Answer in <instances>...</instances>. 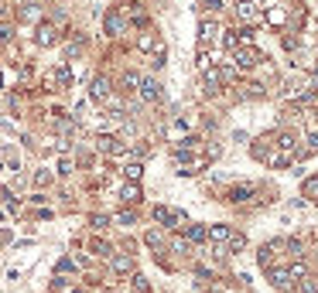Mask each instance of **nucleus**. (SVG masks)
<instances>
[{"label":"nucleus","instance_id":"1a4fd4ad","mask_svg":"<svg viewBox=\"0 0 318 293\" xmlns=\"http://www.w3.org/2000/svg\"><path fill=\"white\" fill-rule=\"evenodd\" d=\"M154 221H161V225H178V221H181V212H171V208L158 205V208H154Z\"/></svg>","mask_w":318,"mask_h":293},{"label":"nucleus","instance_id":"6e6552de","mask_svg":"<svg viewBox=\"0 0 318 293\" xmlns=\"http://www.w3.org/2000/svg\"><path fill=\"white\" fill-rule=\"evenodd\" d=\"M103 24H106V34H113V38H116V34H123V27H127V21H123V17H120L116 10H110Z\"/></svg>","mask_w":318,"mask_h":293},{"label":"nucleus","instance_id":"f8f14e48","mask_svg":"<svg viewBox=\"0 0 318 293\" xmlns=\"http://www.w3.org/2000/svg\"><path fill=\"white\" fill-rule=\"evenodd\" d=\"M230 225H212V228H205V239H212V242H230Z\"/></svg>","mask_w":318,"mask_h":293},{"label":"nucleus","instance_id":"9d476101","mask_svg":"<svg viewBox=\"0 0 318 293\" xmlns=\"http://www.w3.org/2000/svg\"><path fill=\"white\" fill-rule=\"evenodd\" d=\"M55 34H58L55 24H41V27H38V45H41V48H52V45H55Z\"/></svg>","mask_w":318,"mask_h":293},{"label":"nucleus","instance_id":"6ab92c4d","mask_svg":"<svg viewBox=\"0 0 318 293\" xmlns=\"http://www.w3.org/2000/svg\"><path fill=\"white\" fill-rule=\"evenodd\" d=\"M298 293H318V280H315V276L298 280Z\"/></svg>","mask_w":318,"mask_h":293},{"label":"nucleus","instance_id":"423d86ee","mask_svg":"<svg viewBox=\"0 0 318 293\" xmlns=\"http://www.w3.org/2000/svg\"><path fill=\"white\" fill-rule=\"evenodd\" d=\"M89 96H92L96 102L110 99V78H106V75H96V78H92V89H89Z\"/></svg>","mask_w":318,"mask_h":293},{"label":"nucleus","instance_id":"7c9ffc66","mask_svg":"<svg viewBox=\"0 0 318 293\" xmlns=\"http://www.w3.org/2000/svg\"><path fill=\"white\" fill-rule=\"evenodd\" d=\"M185 130H188V123H185V120H178V123H174V126H171V137H181V133H185Z\"/></svg>","mask_w":318,"mask_h":293},{"label":"nucleus","instance_id":"ea45409f","mask_svg":"<svg viewBox=\"0 0 318 293\" xmlns=\"http://www.w3.org/2000/svg\"><path fill=\"white\" fill-rule=\"evenodd\" d=\"M0 17H3V3H0Z\"/></svg>","mask_w":318,"mask_h":293},{"label":"nucleus","instance_id":"4468645a","mask_svg":"<svg viewBox=\"0 0 318 293\" xmlns=\"http://www.w3.org/2000/svg\"><path fill=\"white\" fill-rule=\"evenodd\" d=\"M270 283H274L277 290H288V287H291V273H288V269H270Z\"/></svg>","mask_w":318,"mask_h":293},{"label":"nucleus","instance_id":"e433bc0d","mask_svg":"<svg viewBox=\"0 0 318 293\" xmlns=\"http://www.w3.org/2000/svg\"><path fill=\"white\" fill-rule=\"evenodd\" d=\"M106 221H110V219H106V215H92V225H96V228H103Z\"/></svg>","mask_w":318,"mask_h":293},{"label":"nucleus","instance_id":"a878e982","mask_svg":"<svg viewBox=\"0 0 318 293\" xmlns=\"http://www.w3.org/2000/svg\"><path fill=\"white\" fill-rule=\"evenodd\" d=\"M223 45H226L230 51H236V48H239V38H236V31H226V38H223Z\"/></svg>","mask_w":318,"mask_h":293},{"label":"nucleus","instance_id":"39448f33","mask_svg":"<svg viewBox=\"0 0 318 293\" xmlns=\"http://www.w3.org/2000/svg\"><path fill=\"white\" fill-rule=\"evenodd\" d=\"M253 195H257V184H253V181H243V184H233L230 201H250Z\"/></svg>","mask_w":318,"mask_h":293},{"label":"nucleus","instance_id":"2f4dec72","mask_svg":"<svg viewBox=\"0 0 318 293\" xmlns=\"http://www.w3.org/2000/svg\"><path fill=\"white\" fill-rule=\"evenodd\" d=\"M58 174H72V160H69V157L58 160Z\"/></svg>","mask_w":318,"mask_h":293},{"label":"nucleus","instance_id":"9b49d317","mask_svg":"<svg viewBox=\"0 0 318 293\" xmlns=\"http://www.w3.org/2000/svg\"><path fill=\"white\" fill-rule=\"evenodd\" d=\"M267 24H270V27H284V24H288V10H284V7H270V10H267Z\"/></svg>","mask_w":318,"mask_h":293},{"label":"nucleus","instance_id":"20e7f679","mask_svg":"<svg viewBox=\"0 0 318 293\" xmlns=\"http://www.w3.org/2000/svg\"><path fill=\"white\" fill-rule=\"evenodd\" d=\"M233 65H239V69H253V65H260V55H257L253 48H236V51H233Z\"/></svg>","mask_w":318,"mask_h":293},{"label":"nucleus","instance_id":"473e14b6","mask_svg":"<svg viewBox=\"0 0 318 293\" xmlns=\"http://www.w3.org/2000/svg\"><path fill=\"white\" fill-rule=\"evenodd\" d=\"M116 221H120V225H134V212H120Z\"/></svg>","mask_w":318,"mask_h":293},{"label":"nucleus","instance_id":"c85d7f7f","mask_svg":"<svg viewBox=\"0 0 318 293\" xmlns=\"http://www.w3.org/2000/svg\"><path fill=\"white\" fill-rule=\"evenodd\" d=\"M171 249H174V252H188L192 245H188V239H174V242H171Z\"/></svg>","mask_w":318,"mask_h":293},{"label":"nucleus","instance_id":"cd10ccee","mask_svg":"<svg viewBox=\"0 0 318 293\" xmlns=\"http://www.w3.org/2000/svg\"><path fill=\"white\" fill-rule=\"evenodd\" d=\"M134 290H137V293H147V290H151V283H147L144 276H134Z\"/></svg>","mask_w":318,"mask_h":293},{"label":"nucleus","instance_id":"412c9836","mask_svg":"<svg viewBox=\"0 0 318 293\" xmlns=\"http://www.w3.org/2000/svg\"><path fill=\"white\" fill-rule=\"evenodd\" d=\"M205 239V225H188V242H202Z\"/></svg>","mask_w":318,"mask_h":293},{"label":"nucleus","instance_id":"aec40b11","mask_svg":"<svg viewBox=\"0 0 318 293\" xmlns=\"http://www.w3.org/2000/svg\"><path fill=\"white\" fill-rule=\"evenodd\" d=\"M226 245H230V252H239V249H246V235H230V242H226Z\"/></svg>","mask_w":318,"mask_h":293},{"label":"nucleus","instance_id":"c9c22d12","mask_svg":"<svg viewBox=\"0 0 318 293\" xmlns=\"http://www.w3.org/2000/svg\"><path fill=\"white\" fill-rule=\"evenodd\" d=\"M308 150H318V133H315V130L308 133Z\"/></svg>","mask_w":318,"mask_h":293},{"label":"nucleus","instance_id":"f03ea898","mask_svg":"<svg viewBox=\"0 0 318 293\" xmlns=\"http://www.w3.org/2000/svg\"><path fill=\"white\" fill-rule=\"evenodd\" d=\"M137 92H141V99H144V102H161V99H164V92H161V82H154V78H141Z\"/></svg>","mask_w":318,"mask_h":293},{"label":"nucleus","instance_id":"0eeeda50","mask_svg":"<svg viewBox=\"0 0 318 293\" xmlns=\"http://www.w3.org/2000/svg\"><path fill=\"white\" fill-rule=\"evenodd\" d=\"M216 38H219V24H216V21H202V24H199V41H202V45H212Z\"/></svg>","mask_w":318,"mask_h":293},{"label":"nucleus","instance_id":"7ed1b4c3","mask_svg":"<svg viewBox=\"0 0 318 293\" xmlns=\"http://www.w3.org/2000/svg\"><path fill=\"white\" fill-rule=\"evenodd\" d=\"M236 14H239V21H246V24L263 17V10H260V3H257V0H239V3H236Z\"/></svg>","mask_w":318,"mask_h":293},{"label":"nucleus","instance_id":"4c0bfd02","mask_svg":"<svg viewBox=\"0 0 318 293\" xmlns=\"http://www.w3.org/2000/svg\"><path fill=\"white\" fill-rule=\"evenodd\" d=\"M3 41H7V34H3V31H0V45H3Z\"/></svg>","mask_w":318,"mask_h":293},{"label":"nucleus","instance_id":"ddd939ff","mask_svg":"<svg viewBox=\"0 0 318 293\" xmlns=\"http://www.w3.org/2000/svg\"><path fill=\"white\" fill-rule=\"evenodd\" d=\"M219 85H223V75H219L216 65H209V69H205V89H209V92H219Z\"/></svg>","mask_w":318,"mask_h":293},{"label":"nucleus","instance_id":"f704fd0d","mask_svg":"<svg viewBox=\"0 0 318 293\" xmlns=\"http://www.w3.org/2000/svg\"><path fill=\"white\" fill-rule=\"evenodd\" d=\"M205 7H209V10L216 14V10H223V0H205Z\"/></svg>","mask_w":318,"mask_h":293},{"label":"nucleus","instance_id":"f257e3e1","mask_svg":"<svg viewBox=\"0 0 318 293\" xmlns=\"http://www.w3.org/2000/svg\"><path fill=\"white\" fill-rule=\"evenodd\" d=\"M294 153H298V140H294L291 133H281V137H277V153L270 157V164H274V167H288Z\"/></svg>","mask_w":318,"mask_h":293},{"label":"nucleus","instance_id":"f3484780","mask_svg":"<svg viewBox=\"0 0 318 293\" xmlns=\"http://www.w3.org/2000/svg\"><path fill=\"white\" fill-rule=\"evenodd\" d=\"M141 174H144V167H141V164H137V160H134V164H127V167H123V177H127V181H134V184H137V181H141Z\"/></svg>","mask_w":318,"mask_h":293},{"label":"nucleus","instance_id":"c756f323","mask_svg":"<svg viewBox=\"0 0 318 293\" xmlns=\"http://www.w3.org/2000/svg\"><path fill=\"white\" fill-rule=\"evenodd\" d=\"M92 249H96V256H110V252H113L110 242H92Z\"/></svg>","mask_w":318,"mask_h":293},{"label":"nucleus","instance_id":"393cba45","mask_svg":"<svg viewBox=\"0 0 318 293\" xmlns=\"http://www.w3.org/2000/svg\"><path fill=\"white\" fill-rule=\"evenodd\" d=\"M55 82H58V85H72V72H69V69L62 65V69L55 72Z\"/></svg>","mask_w":318,"mask_h":293},{"label":"nucleus","instance_id":"bb28decb","mask_svg":"<svg viewBox=\"0 0 318 293\" xmlns=\"http://www.w3.org/2000/svg\"><path fill=\"white\" fill-rule=\"evenodd\" d=\"M137 85H141V75H137V72L123 75V89H137Z\"/></svg>","mask_w":318,"mask_h":293},{"label":"nucleus","instance_id":"72a5a7b5","mask_svg":"<svg viewBox=\"0 0 318 293\" xmlns=\"http://www.w3.org/2000/svg\"><path fill=\"white\" fill-rule=\"evenodd\" d=\"M284 48H288V51L298 48V34H288V38H284Z\"/></svg>","mask_w":318,"mask_h":293},{"label":"nucleus","instance_id":"58836bf2","mask_svg":"<svg viewBox=\"0 0 318 293\" xmlns=\"http://www.w3.org/2000/svg\"><path fill=\"white\" fill-rule=\"evenodd\" d=\"M65 293H82V290H65Z\"/></svg>","mask_w":318,"mask_h":293},{"label":"nucleus","instance_id":"5701e85b","mask_svg":"<svg viewBox=\"0 0 318 293\" xmlns=\"http://www.w3.org/2000/svg\"><path fill=\"white\" fill-rule=\"evenodd\" d=\"M267 150H270V140H257V144H253V157H257V160H263V157H267Z\"/></svg>","mask_w":318,"mask_h":293},{"label":"nucleus","instance_id":"a211bd4d","mask_svg":"<svg viewBox=\"0 0 318 293\" xmlns=\"http://www.w3.org/2000/svg\"><path fill=\"white\" fill-rule=\"evenodd\" d=\"M130 269H134L130 256H116V259H113V273H120V276H123V273H130Z\"/></svg>","mask_w":318,"mask_h":293},{"label":"nucleus","instance_id":"2eb2a0df","mask_svg":"<svg viewBox=\"0 0 318 293\" xmlns=\"http://www.w3.org/2000/svg\"><path fill=\"white\" fill-rule=\"evenodd\" d=\"M137 48H141V51H158V48H161L158 34H151V31H144V34H141V41H137Z\"/></svg>","mask_w":318,"mask_h":293},{"label":"nucleus","instance_id":"dca6fc26","mask_svg":"<svg viewBox=\"0 0 318 293\" xmlns=\"http://www.w3.org/2000/svg\"><path fill=\"white\" fill-rule=\"evenodd\" d=\"M120 198L127 201V205H134V201H141V188L130 181V184H123V191H120Z\"/></svg>","mask_w":318,"mask_h":293},{"label":"nucleus","instance_id":"4be33fe9","mask_svg":"<svg viewBox=\"0 0 318 293\" xmlns=\"http://www.w3.org/2000/svg\"><path fill=\"white\" fill-rule=\"evenodd\" d=\"M305 198L318 201V177H308V181H305Z\"/></svg>","mask_w":318,"mask_h":293},{"label":"nucleus","instance_id":"b1692460","mask_svg":"<svg viewBox=\"0 0 318 293\" xmlns=\"http://www.w3.org/2000/svg\"><path fill=\"white\" fill-rule=\"evenodd\" d=\"M288 273H291V283H298V280H305V276H308V269H305L301 263H294V266H291Z\"/></svg>","mask_w":318,"mask_h":293}]
</instances>
